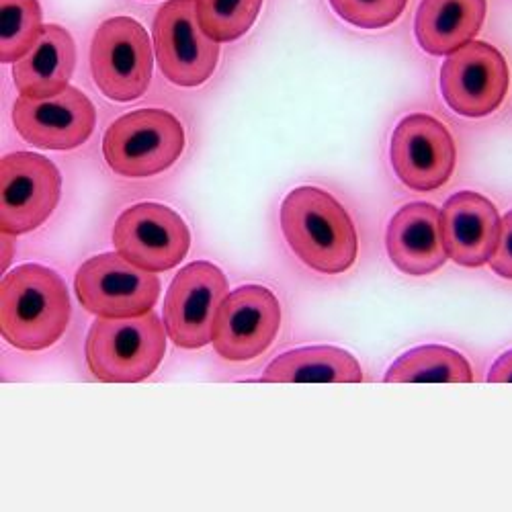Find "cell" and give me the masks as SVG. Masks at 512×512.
I'll return each instance as SVG.
<instances>
[{
    "instance_id": "1",
    "label": "cell",
    "mask_w": 512,
    "mask_h": 512,
    "mask_svg": "<svg viewBox=\"0 0 512 512\" xmlns=\"http://www.w3.org/2000/svg\"><path fill=\"white\" fill-rule=\"evenodd\" d=\"M281 230L297 259L318 273H345L357 261L359 240L353 220L322 189H293L281 205Z\"/></svg>"
},
{
    "instance_id": "2",
    "label": "cell",
    "mask_w": 512,
    "mask_h": 512,
    "mask_svg": "<svg viewBox=\"0 0 512 512\" xmlns=\"http://www.w3.org/2000/svg\"><path fill=\"white\" fill-rule=\"evenodd\" d=\"M70 295L64 279L41 265H21L3 279L0 328L21 351L56 345L70 322Z\"/></svg>"
},
{
    "instance_id": "3",
    "label": "cell",
    "mask_w": 512,
    "mask_h": 512,
    "mask_svg": "<svg viewBox=\"0 0 512 512\" xmlns=\"http://www.w3.org/2000/svg\"><path fill=\"white\" fill-rule=\"evenodd\" d=\"M166 334V326L154 312L132 318L99 316L84 349L89 369L107 383L144 381L164 357Z\"/></svg>"
},
{
    "instance_id": "4",
    "label": "cell",
    "mask_w": 512,
    "mask_h": 512,
    "mask_svg": "<svg viewBox=\"0 0 512 512\" xmlns=\"http://www.w3.org/2000/svg\"><path fill=\"white\" fill-rule=\"evenodd\" d=\"M185 150L179 119L162 109H138L109 125L103 154L113 173L144 179L173 166Z\"/></svg>"
},
{
    "instance_id": "5",
    "label": "cell",
    "mask_w": 512,
    "mask_h": 512,
    "mask_svg": "<svg viewBox=\"0 0 512 512\" xmlns=\"http://www.w3.org/2000/svg\"><path fill=\"white\" fill-rule=\"evenodd\" d=\"M91 70L97 89L111 101L140 99L152 80V44L146 29L132 17L105 21L91 46Z\"/></svg>"
},
{
    "instance_id": "6",
    "label": "cell",
    "mask_w": 512,
    "mask_h": 512,
    "mask_svg": "<svg viewBox=\"0 0 512 512\" xmlns=\"http://www.w3.org/2000/svg\"><path fill=\"white\" fill-rule=\"evenodd\" d=\"M154 50L162 74L177 87H199L220 60V46L197 15V0H168L154 19Z\"/></svg>"
},
{
    "instance_id": "7",
    "label": "cell",
    "mask_w": 512,
    "mask_h": 512,
    "mask_svg": "<svg viewBox=\"0 0 512 512\" xmlns=\"http://www.w3.org/2000/svg\"><path fill=\"white\" fill-rule=\"evenodd\" d=\"M74 291L82 308L95 316L132 318L154 310L160 281L119 252H107L93 256L78 269Z\"/></svg>"
},
{
    "instance_id": "8",
    "label": "cell",
    "mask_w": 512,
    "mask_h": 512,
    "mask_svg": "<svg viewBox=\"0 0 512 512\" xmlns=\"http://www.w3.org/2000/svg\"><path fill=\"white\" fill-rule=\"evenodd\" d=\"M228 297L226 275L207 261L187 265L168 287L164 326L181 349H201L213 336L216 316Z\"/></svg>"
},
{
    "instance_id": "9",
    "label": "cell",
    "mask_w": 512,
    "mask_h": 512,
    "mask_svg": "<svg viewBox=\"0 0 512 512\" xmlns=\"http://www.w3.org/2000/svg\"><path fill=\"white\" fill-rule=\"evenodd\" d=\"M113 244L132 265L162 273L183 263L191 234L175 209L160 203H138L125 209L115 222Z\"/></svg>"
},
{
    "instance_id": "10",
    "label": "cell",
    "mask_w": 512,
    "mask_h": 512,
    "mask_svg": "<svg viewBox=\"0 0 512 512\" xmlns=\"http://www.w3.org/2000/svg\"><path fill=\"white\" fill-rule=\"evenodd\" d=\"M281 328V306L263 285H244L230 293L213 324V349L226 361L261 357Z\"/></svg>"
},
{
    "instance_id": "11",
    "label": "cell",
    "mask_w": 512,
    "mask_h": 512,
    "mask_svg": "<svg viewBox=\"0 0 512 512\" xmlns=\"http://www.w3.org/2000/svg\"><path fill=\"white\" fill-rule=\"evenodd\" d=\"M441 91L445 103L463 117L494 113L508 91L504 56L484 41H469L443 64Z\"/></svg>"
},
{
    "instance_id": "12",
    "label": "cell",
    "mask_w": 512,
    "mask_h": 512,
    "mask_svg": "<svg viewBox=\"0 0 512 512\" xmlns=\"http://www.w3.org/2000/svg\"><path fill=\"white\" fill-rule=\"evenodd\" d=\"M62 179L54 162L33 152L3 158V232L27 234L44 224L60 201Z\"/></svg>"
},
{
    "instance_id": "13",
    "label": "cell",
    "mask_w": 512,
    "mask_h": 512,
    "mask_svg": "<svg viewBox=\"0 0 512 512\" xmlns=\"http://www.w3.org/2000/svg\"><path fill=\"white\" fill-rule=\"evenodd\" d=\"M398 179L414 191L441 189L453 175L455 144L447 127L426 113L404 117L392 136Z\"/></svg>"
},
{
    "instance_id": "14",
    "label": "cell",
    "mask_w": 512,
    "mask_h": 512,
    "mask_svg": "<svg viewBox=\"0 0 512 512\" xmlns=\"http://www.w3.org/2000/svg\"><path fill=\"white\" fill-rule=\"evenodd\" d=\"M13 123L23 140L46 150H74L95 130L93 103L78 89L54 97H21L13 107Z\"/></svg>"
},
{
    "instance_id": "15",
    "label": "cell",
    "mask_w": 512,
    "mask_h": 512,
    "mask_svg": "<svg viewBox=\"0 0 512 512\" xmlns=\"http://www.w3.org/2000/svg\"><path fill=\"white\" fill-rule=\"evenodd\" d=\"M498 209L484 195L463 191L447 199L441 211V232L447 256L461 267H482L500 240Z\"/></svg>"
},
{
    "instance_id": "16",
    "label": "cell",
    "mask_w": 512,
    "mask_h": 512,
    "mask_svg": "<svg viewBox=\"0 0 512 512\" xmlns=\"http://www.w3.org/2000/svg\"><path fill=\"white\" fill-rule=\"evenodd\" d=\"M392 263L406 275L422 277L447 261L441 232V211L431 203H408L390 222L386 238Z\"/></svg>"
},
{
    "instance_id": "17",
    "label": "cell",
    "mask_w": 512,
    "mask_h": 512,
    "mask_svg": "<svg viewBox=\"0 0 512 512\" xmlns=\"http://www.w3.org/2000/svg\"><path fill=\"white\" fill-rule=\"evenodd\" d=\"M74 66L76 46L72 35L58 25H46L31 50L15 62V87L21 97H54L68 89Z\"/></svg>"
},
{
    "instance_id": "18",
    "label": "cell",
    "mask_w": 512,
    "mask_h": 512,
    "mask_svg": "<svg viewBox=\"0 0 512 512\" xmlns=\"http://www.w3.org/2000/svg\"><path fill=\"white\" fill-rule=\"evenodd\" d=\"M486 17V0H422L416 39L426 54L447 56L472 41Z\"/></svg>"
},
{
    "instance_id": "19",
    "label": "cell",
    "mask_w": 512,
    "mask_h": 512,
    "mask_svg": "<svg viewBox=\"0 0 512 512\" xmlns=\"http://www.w3.org/2000/svg\"><path fill=\"white\" fill-rule=\"evenodd\" d=\"M277 383H359V361L338 347H306L279 355L263 375Z\"/></svg>"
},
{
    "instance_id": "20",
    "label": "cell",
    "mask_w": 512,
    "mask_h": 512,
    "mask_svg": "<svg viewBox=\"0 0 512 512\" xmlns=\"http://www.w3.org/2000/svg\"><path fill=\"white\" fill-rule=\"evenodd\" d=\"M388 383H469L474 381L467 359L447 347H418L402 355L386 373Z\"/></svg>"
},
{
    "instance_id": "21",
    "label": "cell",
    "mask_w": 512,
    "mask_h": 512,
    "mask_svg": "<svg viewBox=\"0 0 512 512\" xmlns=\"http://www.w3.org/2000/svg\"><path fill=\"white\" fill-rule=\"evenodd\" d=\"M263 0H197L203 31L218 44L242 37L259 17Z\"/></svg>"
},
{
    "instance_id": "22",
    "label": "cell",
    "mask_w": 512,
    "mask_h": 512,
    "mask_svg": "<svg viewBox=\"0 0 512 512\" xmlns=\"http://www.w3.org/2000/svg\"><path fill=\"white\" fill-rule=\"evenodd\" d=\"M3 3V64H15L23 58L37 37L41 27V9L37 0H0Z\"/></svg>"
},
{
    "instance_id": "23",
    "label": "cell",
    "mask_w": 512,
    "mask_h": 512,
    "mask_svg": "<svg viewBox=\"0 0 512 512\" xmlns=\"http://www.w3.org/2000/svg\"><path fill=\"white\" fill-rule=\"evenodd\" d=\"M406 3L408 0H330V7L355 27L381 29L404 13Z\"/></svg>"
},
{
    "instance_id": "24",
    "label": "cell",
    "mask_w": 512,
    "mask_h": 512,
    "mask_svg": "<svg viewBox=\"0 0 512 512\" xmlns=\"http://www.w3.org/2000/svg\"><path fill=\"white\" fill-rule=\"evenodd\" d=\"M490 265L496 275L512 281V211H508L502 220L500 240H498V246H496V252L492 256Z\"/></svg>"
},
{
    "instance_id": "25",
    "label": "cell",
    "mask_w": 512,
    "mask_h": 512,
    "mask_svg": "<svg viewBox=\"0 0 512 512\" xmlns=\"http://www.w3.org/2000/svg\"><path fill=\"white\" fill-rule=\"evenodd\" d=\"M490 383H512V351L496 359L488 375Z\"/></svg>"
}]
</instances>
